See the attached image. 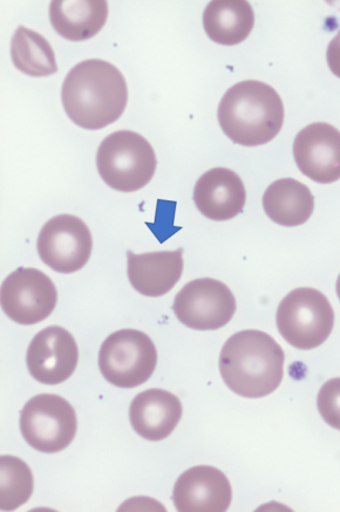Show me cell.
Returning a JSON list of instances; mask_svg holds the SVG:
<instances>
[{"instance_id": "5", "label": "cell", "mask_w": 340, "mask_h": 512, "mask_svg": "<svg viewBox=\"0 0 340 512\" xmlns=\"http://www.w3.org/2000/svg\"><path fill=\"white\" fill-rule=\"evenodd\" d=\"M277 329L288 344L302 351L325 343L335 325L329 299L321 291L301 288L291 291L278 306Z\"/></svg>"}, {"instance_id": "14", "label": "cell", "mask_w": 340, "mask_h": 512, "mask_svg": "<svg viewBox=\"0 0 340 512\" xmlns=\"http://www.w3.org/2000/svg\"><path fill=\"white\" fill-rule=\"evenodd\" d=\"M246 187L233 170L214 168L204 173L194 188V202L200 213L212 221H228L246 206Z\"/></svg>"}, {"instance_id": "7", "label": "cell", "mask_w": 340, "mask_h": 512, "mask_svg": "<svg viewBox=\"0 0 340 512\" xmlns=\"http://www.w3.org/2000/svg\"><path fill=\"white\" fill-rule=\"evenodd\" d=\"M78 419L70 402L56 394H40L27 401L20 414L24 440L40 453L63 452L76 438Z\"/></svg>"}, {"instance_id": "23", "label": "cell", "mask_w": 340, "mask_h": 512, "mask_svg": "<svg viewBox=\"0 0 340 512\" xmlns=\"http://www.w3.org/2000/svg\"><path fill=\"white\" fill-rule=\"evenodd\" d=\"M326 59H328V65L331 72L340 79V30L338 31L337 36L333 38L329 44Z\"/></svg>"}, {"instance_id": "8", "label": "cell", "mask_w": 340, "mask_h": 512, "mask_svg": "<svg viewBox=\"0 0 340 512\" xmlns=\"http://www.w3.org/2000/svg\"><path fill=\"white\" fill-rule=\"evenodd\" d=\"M173 310L189 329L216 331L233 319L236 299L228 286L216 279H195L176 295Z\"/></svg>"}, {"instance_id": "15", "label": "cell", "mask_w": 340, "mask_h": 512, "mask_svg": "<svg viewBox=\"0 0 340 512\" xmlns=\"http://www.w3.org/2000/svg\"><path fill=\"white\" fill-rule=\"evenodd\" d=\"M182 418L181 401L160 388L148 389L134 398L129 420L141 438L158 442L172 435Z\"/></svg>"}, {"instance_id": "2", "label": "cell", "mask_w": 340, "mask_h": 512, "mask_svg": "<svg viewBox=\"0 0 340 512\" xmlns=\"http://www.w3.org/2000/svg\"><path fill=\"white\" fill-rule=\"evenodd\" d=\"M283 348L268 333L241 331L231 336L220 354V372L231 392L248 399L274 393L282 384Z\"/></svg>"}, {"instance_id": "6", "label": "cell", "mask_w": 340, "mask_h": 512, "mask_svg": "<svg viewBox=\"0 0 340 512\" xmlns=\"http://www.w3.org/2000/svg\"><path fill=\"white\" fill-rule=\"evenodd\" d=\"M158 365L153 340L138 330L108 336L99 352V368L106 381L119 388H135L151 379Z\"/></svg>"}, {"instance_id": "24", "label": "cell", "mask_w": 340, "mask_h": 512, "mask_svg": "<svg viewBox=\"0 0 340 512\" xmlns=\"http://www.w3.org/2000/svg\"><path fill=\"white\" fill-rule=\"evenodd\" d=\"M337 295H338V298L340 300V275L337 279Z\"/></svg>"}, {"instance_id": "3", "label": "cell", "mask_w": 340, "mask_h": 512, "mask_svg": "<svg viewBox=\"0 0 340 512\" xmlns=\"http://www.w3.org/2000/svg\"><path fill=\"white\" fill-rule=\"evenodd\" d=\"M217 116L231 141L256 147L269 143L281 132L284 106L275 88L262 81L247 80L223 95Z\"/></svg>"}, {"instance_id": "18", "label": "cell", "mask_w": 340, "mask_h": 512, "mask_svg": "<svg viewBox=\"0 0 340 512\" xmlns=\"http://www.w3.org/2000/svg\"><path fill=\"white\" fill-rule=\"evenodd\" d=\"M255 25V13L249 2L216 0L203 12V27L214 43L224 46L241 44Z\"/></svg>"}, {"instance_id": "10", "label": "cell", "mask_w": 340, "mask_h": 512, "mask_svg": "<svg viewBox=\"0 0 340 512\" xmlns=\"http://www.w3.org/2000/svg\"><path fill=\"white\" fill-rule=\"evenodd\" d=\"M3 311L20 325H36L56 309L58 291L43 271L20 268L6 277L2 285Z\"/></svg>"}, {"instance_id": "21", "label": "cell", "mask_w": 340, "mask_h": 512, "mask_svg": "<svg viewBox=\"0 0 340 512\" xmlns=\"http://www.w3.org/2000/svg\"><path fill=\"white\" fill-rule=\"evenodd\" d=\"M0 510L13 511L30 500L33 493V475L29 466L18 457H0Z\"/></svg>"}, {"instance_id": "13", "label": "cell", "mask_w": 340, "mask_h": 512, "mask_svg": "<svg viewBox=\"0 0 340 512\" xmlns=\"http://www.w3.org/2000/svg\"><path fill=\"white\" fill-rule=\"evenodd\" d=\"M233 501L228 477L221 470L193 467L185 471L175 483L173 502L180 512H224Z\"/></svg>"}, {"instance_id": "20", "label": "cell", "mask_w": 340, "mask_h": 512, "mask_svg": "<svg viewBox=\"0 0 340 512\" xmlns=\"http://www.w3.org/2000/svg\"><path fill=\"white\" fill-rule=\"evenodd\" d=\"M12 63L20 72L33 78L50 77L58 72L56 53L36 31L19 26L11 42Z\"/></svg>"}, {"instance_id": "1", "label": "cell", "mask_w": 340, "mask_h": 512, "mask_svg": "<svg viewBox=\"0 0 340 512\" xmlns=\"http://www.w3.org/2000/svg\"><path fill=\"white\" fill-rule=\"evenodd\" d=\"M61 101L74 124L99 131L124 114L128 101L126 79L106 60L81 61L66 75Z\"/></svg>"}, {"instance_id": "22", "label": "cell", "mask_w": 340, "mask_h": 512, "mask_svg": "<svg viewBox=\"0 0 340 512\" xmlns=\"http://www.w3.org/2000/svg\"><path fill=\"white\" fill-rule=\"evenodd\" d=\"M317 407L323 420L340 430V378L325 382L318 393Z\"/></svg>"}, {"instance_id": "12", "label": "cell", "mask_w": 340, "mask_h": 512, "mask_svg": "<svg viewBox=\"0 0 340 512\" xmlns=\"http://www.w3.org/2000/svg\"><path fill=\"white\" fill-rule=\"evenodd\" d=\"M294 157L310 180L321 184L340 180V132L324 122L305 127L296 136Z\"/></svg>"}, {"instance_id": "19", "label": "cell", "mask_w": 340, "mask_h": 512, "mask_svg": "<svg viewBox=\"0 0 340 512\" xmlns=\"http://www.w3.org/2000/svg\"><path fill=\"white\" fill-rule=\"evenodd\" d=\"M263 207L272 222L294 228L310 220L315 199L305 184L294 179H282L265 190Z\"/></svg>"}, {"instance_id": "4", "label": "cell", "mask_w": 340, "mask_h": 512, "mask_svg": "<svg viewBox=\"0 0 340 512\" xmlns=\"http://www.w3.org/2000/svg\"><path fill=\"white\" fill-rule=\"evenodd\" d=\"M158 160L144 136L132 131L112 133L101 142L97 167L101 179L114 190L134 193L147 186Z\"/></svg>"}, {"instance_id": "17", "label": "cell", "mask_w": 340, "mask_h": 512, "mask_svg": "<svg viewBox=\"0 0 340 512\" xmlns=\"http://www.w3.org/2000/svg\"><path fill=\"white\" fill-rule=\"evenodd\" d=\"M107 17L106 0H53L50 5L53 29L70 42H85L97 36Z\"/></svg>"}, {"instance_id": "16", "label": "cell", "mask_w": 340, "mask_h": 512, "mask_svg": "<svg viewBox=\"0 0 340 512\" xmlns=\"http://www.w3.org/2000/svg\"><path fill=\"white\" fill-rule=\"evenodd\" d=\"M183 249L135 255L127 251V275L134 290L146 297L167 295L183 272Z\"/></svg>"}, {"instance_id": "9", "label": "cell", "mask_w": 340, "mask_h": 512, "mask_svg": "<svg viewBox=\"0 0 340 512\" xmlns=\"http://www.w3.org/2000/svg\"><path fill=\"white\" fill-rule=\"evenodd\" d=\"M40 259L53 271L70 275L90 261L93 238L87 224L73 215H59L47 221L38 237Z\"/></svg>"}, {"instance_id": "11", "label": "cell", "mask_w": 340, "mask_h": 512, "mask_svg": "<svg viewBox=\"0 0 340 512\" xmlns=\"http://www.w3.org/2000/svg\"><path fill=\"white\" fill-rule=\"evenodd\" d=\"M78 360L76 339L60 326L46 327L37 333L26 354L30 374L44 385H59L70 379Z\"/></svg>"}]
</instances>
